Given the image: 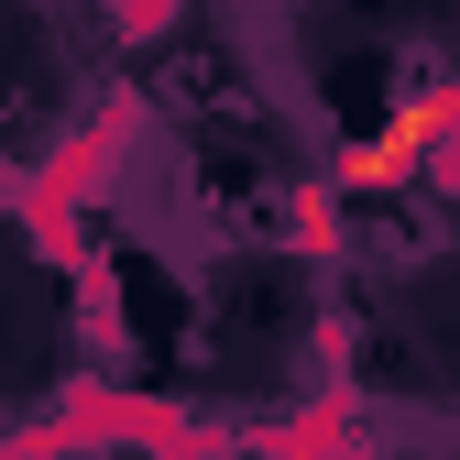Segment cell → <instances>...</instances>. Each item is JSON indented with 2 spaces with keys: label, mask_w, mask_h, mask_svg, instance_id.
I'll list each match as a JSON object with an SVG mask.
<instances>
[{
  "label": "cell",
  "mask_w": 460,
  "mask_h": 460,
  "mask_svg": "<svg viewBox=\"0 0 460 460\" xmlns=\"http://www.w3.org/2000/svg\"><path fill=\"white\" fill-rule=\"evenodd\" d=\"M438 121H449V110H417V121H394V132H384V143H373V154H351V176H394V164H417V154H428V132H438Z\"/></svg>",
  "instance_id": "6da1fadb"
}]
</instances>
